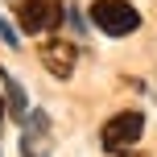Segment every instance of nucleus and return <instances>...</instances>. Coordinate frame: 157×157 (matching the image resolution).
Segmentation results:
<instances>
[{"mask_svg":"<svg viewBox=\"0 0 157 157\" xmlns=\"http://www.w3.org/2000/svg\"><path fill=\"white\" fill-rule=\"evenodd\" d=\"M141 136H145V112L124 108V112H116V116L99 128V149L103 153H124V149H132Z\"/></svg>","mask_w":157,"mask_h":157,"instance_id":"7ed1b4c3","label":"nucleus"},{"mask_svg":"<svg viewBox=\"0 0 157 157\" xmlns=\"http://www.w3.org/2000/svg\"><path fill=\"white\" fill-rule=\"evenodd\" d=\"M75 58H78L75 41H66L62 33H50V37H41V46H37V62L54 78H71L75 75Z\"/></svg>","mask_w":157,"mask_h":157,"instance_id":"20e7f679","label":"nucleus"},{"mask_svg":"<svg viewBox=\"0 0 157 157\" xmlns=\"http://www.w3.org/2000/svg\"><path fill=\"white\" fill-rule=\"evenodd\" d=\"M0 87H4V99H8V116L17 120V124H25L29 120V95H25V87L17 83L13 75H8V66H0Z\"/></svg>","mask_w":157,"mask_h":157,"instance_id":"39448f33","label":"nucleus"},{"mask_svg":"<svg viewBox=\"0 0 157 157\" xmlns=\"http://www.w3.org/2000/svg\"><path fill=\"white\" fill-rule=\"evenodd\" d=\"M0 157H4V153H0Z\"/></svg>","mask_w":157,"mask_h":157,"instance_id":"0eeeda50","label":"nucleus"},{"mask_svg":"<svg viewBox=\"0 0 157 157\" xmlns=\"http://www.w3.org/2000/svg\"><path fill=\"white\" fill-rule=\"evenodd\" d=\"M87 17H91V25L103 37H112V41L132 37V33L141 29V8H136L132 0H91V4H87Z\"/></svg>","mask_w":157,"mask_h":157,"instance_id":"f257e3e1","label":"nucleus"},{"mask_svg":"<svg viewBox=\"0 0 157 157\" xmlns=\"http://www.w3.org/2000/svg\"><path fill=\"white\" fill-rule=\"evenodd\" d=\"M0 41H4L8 50H21V29H13L8 17H0Z\"/></svg>","mask_w":157,"mask_h":157,"instance_id":"423d86ee","label":"nucleus"},{"mask_svg":"<svg viewBox=\"0 0 157 157\" xmlns=\"http://www.w3.org/2000/svg\"><path fill=\"white\" fill-rule=\"evenodd\" d=\"M66 0H17V25L29 37H50L66 21Z\"/></svg>","mask_w":157,"mask_h":157,"instance_id":"f03ea898","label":"nucleus"}]
</instances>
